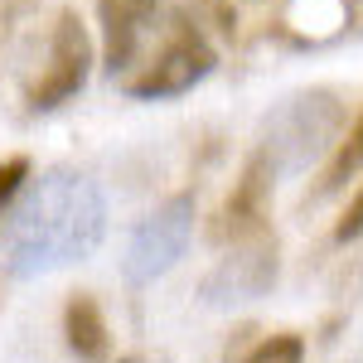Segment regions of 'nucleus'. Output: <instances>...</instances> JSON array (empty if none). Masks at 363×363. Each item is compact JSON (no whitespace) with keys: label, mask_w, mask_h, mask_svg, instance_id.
I'll return each instance as SVG.
<instances>
[{"label":"nucleus","mask_w":363,"mask_h":363,"mask_svg":"<svg viewBox=\"0 0 363 363\" xmlns=\"http://www.w3.org/2000/svg\"><path fill=\"white\" fill-rule=\"evenodd\" d=\"M102 233H107L102 189L87 174L54 169L15 208L10 233H5V267L15 277H44L68 262H87L102 242Z\"/></svg>","instance_id":"nucleus-1"},{"label":"nucleus","mask_w":363,"mask_h":363,"mask_svg":"<svg viewBox=\"0 0 363 363\" xmlns=\"http://www.w3.org/2000/svg\"><path fill=\"white\" fill-rule=\"evenodd\" d=\"M213 63L218 58L199 20H189L184 10H169V20L160 25V44L121 78V92L136 102H165V97H179L194 83H203L213 73Z\"/></svg>","instance_id":"nucleus-2"},{"label":"nucleus","mask_w":363,"mask_h":363,"mask_svg":"<svg viewBox=\"0 0 363 363\" xmlns=\"http://www.w3.org/2000/svg\"><path fill=\"white\" fill-rule=\"evenodd\" d=\"M92 73V34H87L83 15L78 10H58L54 25H49V49H44V63L39 73L29 78L25 87V107L29 112H54L68 97H78Z\"/></svg>","instance_id":"nucleus-3"},{"label":"nucleus","mask_w":363,"mask_h":363,"mask_svg":"<svg viewBox=\"0 0 363 363\" xmlns=\"http://www.w3.org/2000/svg\"><path fill=\"white\" fill-rule=\"evenodd\" d=\"M194 238V194H169L155 213H145L126 242V257H121V277L131 286H150L160 281L184 257Z\"/></svg>","instance_id":"nucleus-4"},{"label":"nucleus","mask_w":363,"mask_h":363,"mask_svg":"<svg viewBox=\"0 0 363 363\" xmlns=\"http://www.w3.org/2000/svg\"><path fill=\"white\" fill-rule=\"evenodd\" d=\"M102 15V63L112 78H126L145 58V44L160 20V0H97Z\"/></svg>","instance_id":"nucleus-5"},{"label":"nucleus","mask_w":363,"mask_h":363,"mask_svg":"<svg viewBox=\"0 0 363 363\" xmlns=\"http://www.w3.org/2000/svg\"><path fill=\"white\" fill-rule=\"evenodd\" d=\"M272 184H277V165L252 150V160L242 165L233 194L223 199L218 208V223H213V238L218 242H252V238H267V199H272Z\"/></svg>","instance_id":"nucleus-6"},{"label":"nucleus","mask_w":363,"mask_h":363,"mask_svg":"<svg viewBox=\"0 0 363 363\" xmlns=\"http://www.w3.org/2000/svg\"><path fill=\"white\" fill-rule=\"evenodd\" d=\"M63 339H68V349L83 363H107L112 359V335H107L102 306H97L87 291H78V296L63 306Z\"/></svg>","instance_id":"nucleus-7"},{"label":"nucleus","mask_w":363,"mask_h":363,"mask_svg":"<svg viewBox=\"0 0 363 363\" xmlns=\"http://www.w3.org/2000/svg\"><path fill=\"white\" fill-rule=\"evenodd\" d=\"M359 169H363V112L354 116V126H349V131H339L335 155H330V165H325V174H320V184H315V194H310V199L339 194Z\"/></svg>","instance_id":"nucleus-8"},{"label":"nucleus","mask_w":363,"mask_h":363,"mask_svg":"<svg viewBox=\"0 0 363 363\" xmlns=\"http://www.w3.org/2000/svg\"><path fill=\"white\" fill-rule=\"evenodd\" d=\"M242 363H306V339L301 335H272V339H262Z\"/></svg>","instance_id":"nucleus-9"},{"label":"nucleus","mask_w":363,"mask_h":363,"mask_svg":"<svg viewBox=\"0 0 363 363\" xmlns=\"http://www.w3.org/2000/svg\"><path fill=\"white\" fill-rule=\"evenodd\" d=\"M25 179H29V160H25V155H10V160H0V218H5V213H10V203L20 199Z\"/></svg>","instance_id":"nucleus-10"},{"label":"nucleus","mask_w":363,"mask_h":363,"mask_svg":"<svg viewBox=\"0 0 363 363\" xmlns=\"http://www.w3.org/2000/svg\"><path fill=\"white\" fill-rule=\"evenodd\" d=\"M354 238H363V184H359V194L349 199L344 218L335 223V242H354Z\"/></svg>","instance_id":"nucleus-11"}]
</instances>
